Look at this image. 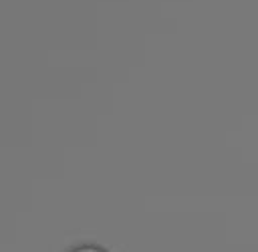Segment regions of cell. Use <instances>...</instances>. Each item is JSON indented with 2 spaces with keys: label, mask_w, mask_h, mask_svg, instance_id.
Returning a JSON list of instances; mask_svg holds the SVG:
<instances>
[{
  "label": "cell",
  "mask_w": 258,
  "mask_h": 252,
  "mask_svg": "<svg viewBox=\"0 0 258 252\" xmlns=\"http://www.w3.org/2000/svg\"><path fill=\"white\" fill-rule=\"evenodd\" d=\"M69 252H109V250H105L103 246H97V244H79V246L71 248Z\"/></svg>",
  "instance_id": "obj_1"
}]
</instances>
